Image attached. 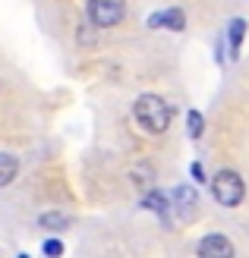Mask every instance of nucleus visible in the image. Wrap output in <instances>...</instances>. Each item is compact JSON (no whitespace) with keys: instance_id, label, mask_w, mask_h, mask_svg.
<instances>
[{"instance_id":"1","label":"nucleus","mask_w":249,"mask_h":258,"mask_svg":"<svg viewBox=\"0 0 249 258\" xmlns=\"http://www.w3.org/2000/svg\"><path fill=\"white\" fill-rule=\"evenodd\" d=\"M133 113H136V123L145 129V133H155V136H158V133H164V129L170 126L174 107H170L164 98H158V95H139Z\"/></svg>"},{"instance_id":"2","label":"nucleus","mask_w":249,"mask_h":258,"mask_svg":"<svg viewBox=\"0 0 249 258\" xmlns=\"http://www.w3.org/2000/svg\"><path fill=\"white\" fill-rule=\"evenodd\" d=\"M212 196H215V202L224 205V208L240 205L243 196H246V186H243L240 173H233V170H218V173L212 176Z\"/></svg>"},{"instance_id":"3","label":"nucleus","mask_w":249,"mask_h":258,"mask_svg":"<svg viewBox=\"0 0 249 258\" xmlns=\"http://www.w3.org/2000/svg\"><path fill=\"white\" fill-rule=\"evenodd\" d=\"M123 0H88V19L101 25V29H111V25H117L123 19Z\"/></svg>"},{"instance_id":"4","label":"nucleus","mask_w":249,"mask_h":258,"mask_svg":"<svg viewBox=\"0 0 249 258\" xmlns=\"http://www.w3.org/2000/svg\"><path fill=\"white\" fill-rule=\"evenodd\" d=\"M195 252H199L202 258H230L233 255V242L227 236H221V233H212V236H205L199 246H195Z\"/></svg>"},{"instance_id":"5","label":"nucleus","mask_w":249,"mask_h":258,"mask_svg":"<svg viewBox=\"0 0 249 258\" xmlns=\"http://www.w3.org/2000/svg\"><path fill=\"white\" fill-rule=\"evenodd\" d=\"M174 202H177L183 221H186V217H192L195 208H199V196H195V189H189V186H180V189L174 192Z\"/></svg>"},{"instance_id":"6","label":"nucleus","mask_w":249,"mask_h":258,"mask_svg":"<svg viewBox=\"0 0 249 258\" xmlns=\"http://www.w3.org/2000/svg\"><path fill=\"white\" fill-rule=\"evenodd\" d=\"M148 25H152V29H158V25H167L170 32H183V29H186V16H183L180 10H167V13H158V16H152Z\"/></svg>"},{"instance_id":"7","label":"nucleus","mask_w":249,"mask_h":258,"mask_svg":"<svg viewBox=\"0 0 249 258\" xmlns=\"http://www.w3.org/2000/svg\"><path fill=\"white\" fill-rule=\"evenodd\" d=\"M19 173V161L10 158V154H0V189L13 183V176Z\"/></svg>"},{"instance_id":"8","label":"nucleus","mask_w":249,"mask_h":258,"mask_svg":"<svg viewBox=\"0 0 249 258\" xmlns=\"http://www.w3.org/2000/svg\"><path fill=\"white\" fill-rule=\"evenodd\" d=\"M142 208H148V211H158V214H164V211L170 208V202L161 196V192H145V199H142Z\"/></svg>"},{"instance_id":"9","label":"nucleus","mask_w":249,"mask_h":258,"mask_svg":"<svg viewBox=\"0 0 249 258\" xmlns=\"http://www.w3.org/2000/svg\"><path fill=\"white\" fill-rule=\"evenodd\" d=\"M243 32H246V22H243V19H233V22H230V50H233V54L240 50Z\"/></svg>"},{"instance_id":"10","label":"nucleus","mask_w":249,"mask_h":258,"mask_svg":"<svg viewBox=\"0 0 249 258\" xmlns=\"http://www.w3.org/2000/svg\"><path fill=\"white\" fill-rule=\"evenodd\" d=\"M41 227H47V230H67L70 227V217H63V214H44L41 217Z\"/></svg>"},{"instance_id":"11","label":"nucleus","mask_w":249,"mask_h":258,"mask_svg":"<svg viewBox=\"0 0 249 258\" xmlns=\"http://www.w3.org/2000/svg\"><path fill=\"white\" fill-rule=\"evenodd\" d=\"M186 123H189V136H192V139H199V136H202V129H205V120H202V113H199V110H189Z\"/></svg>"},{"instance_id":"12","label":"nucleus","mask_w":249,"mask_h":258,"mask_svg":"<svg viewBox=\"0 0 249 258\" xmlns=\"http://www.w3.org/2000/svg\"><path fill=\"white\" fill-rule=\"evenodd\" d=\"M44 252H47V255H60V252H63V242H60V239H47V242H44Z\"/></svg>"},{"instance_id":"13","label":"nucleus","mask_w":249,"mask_h":258,"mask_svg":"<svg viewBox=\"0 0 249 258\" xmlns=\"http://www.w3.org/2000/svg\"><path fill=\"white\" fill-rule=\"evenodd\" d=\"M192 176L199 179V183H202V179H205V170H202V164H192Z\"/></svg>"}]
</instances>
